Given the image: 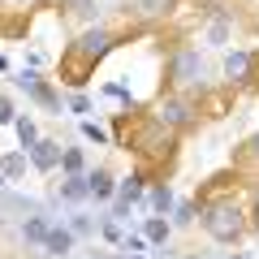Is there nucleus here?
I'll list each match as a JSON object with an SVG mask.
<instances>
[{"mask_svg": "<svg viewBox=\"0 0 259 259\" xmlns=\"http://www.w3.org/2000/svg\"><path fill=\"white\" fill-rule=\"evenodd\" d=\"M203 225H207V233H212V238L233 242V238H238V229H242V212H238L233 203H216V207H207Z\"/></svg>", "mask_w": 259, "mask_h": 259, "instance_id": "1", "label": "nucleus"}, {"mask_svg": "<svg viewBox=\"0 0 259 259\" xmlns=\"http://www.w3.org/2000/svg\"><path fill=\"white\" fill-rule=\"evenodd\" d=\"M78 52H82V56H104V52H108V30H91V35H82Z\"/></svg>", "mask_w": 259, "mask_h": 259, "instance_id": "2", "label": "nucleus"}, {"mask_svg": "<svg viewBox=\"0 0 259 259\" xmlns=\"http://www.w3.org/2000/svg\"><path fill=\"white\" fill-rule=\"evenodd\" d=\"M52 255H69V246H74V233H65V229H48V242H44Z\"/></svg>", "mask_w": 259, "mask_h": 259, "instance_id": "3", "label": "nucleus"}, {"mask_svg": "<svg viewBox=\"0 0 259 259\" xmlns=\"http://www.w3.org/2000/svg\"><path fill=\"white\" fill-rule=\"evenodd\" d=\"M87 190H91L95 199H108V194H112V177L104 173V168H95V173L87 177Z\"/></svg>", "mask_w": 259, "mask_h": 259, "instance_id": "4", "label": "nucleus"}, {"mask_svg": "<svg viewBox=\"0 0 259 259\" xmlns=\"http://www.w3.org/2000/svg\"><path fill=\"white\" fill-rule=\"evenodd\" d=\"M30 151H35V164L39 168H52L56 160H61V147H56V143H35Z\"/></svg>", "mask_w": 259, "mask_h": 259, "instance_id": "5", "label": "nucleus"}, {"mask_svg": "<svg viewBox=\"0 0 259 259\" xmlns=\"http://www.w3.org/2000/svg\"><path fill=\"white\" fill-rule=\"evenodd\" d=\"M225 74H229V78H246V74H250V56H246V52H229Z\"/></svg>", "mask_w": 259, "mask_h": 259, "instance_id": "6", "label": "nucleus"}, {"mask_svg": "<svg viewBox=\"0 0 259 259\" xmlns=\"http://www.w3.org/2000/svg\"><path fill=\"white\" fill-rule=\"evenodd\" d=\"M139 194H143V177H130V182H125V186H121V190H117V199H121V212H125V207L134 203Z\"/></svg>", "mask_w": 259, "mask_h": 259, "instance_id": "7", "label": "nucleus"}, {"mask_svg": "<svg viewBox=\"0 0 259 259\" xmlns=\"http://www.w3.org/2000/svg\"><path fill=\"white\" fill-rule=\"evenodd\" d=\"M190 117V108H186V104H164V108H160V121H173V125H182V121Z\"/></svg>", "mask_w": 259, "mask_h": 259, "instance_id": "8", "label": "nucleus"}, {"mask_svg": "<svg viewBox=\"0 0 259 259\" xmlns=\"http://www.w3.org/2000/svg\"><path fill=\"white\" fill-rule=\"evenodd\" d=\"M61 194H65V199H82V194H87V177H78V173H74L69 182L61 186Z\"/></svg>", "mask_w": 259, "mask_h": 259, "instance_id": "9", "label": "nucleus"}, {"mask_svg": "<svg viewBox=\"0 0 259 259\" xmlns=\"http://www.w3.org/2000/svg\"><path fill=\"white\" fill-rule=\"evenodd\" d=\"M151 207H156V212H168V207H173V194H168V186H156V190H151Z\"/></svg>", "mask_w": 259, "mask_h": 259, "instance_id": "10", "label": "nucleus"}, {"mask_svg": "<svg viewBox=\"0 0 259 259\" xmlns=\"http://www.w3.org/2000/svg\"><path fill=\"white\" fill-rule=\"evenodd\" d=\"M18 134H22V147H35V143H39V134H35V121H26V117L18 121Z\"/></svg>", "mask_w": 259, "mask_h": 259, "instance_id": "11", "label": "nucleus"}, {"mask_svg": "<svg viewBox=\"0 0 259 259\" xmlns=\"http://www.w3.org/2000/svg\"><path fill=\"white\" fill-rule=\"evenodd\" d=\"M26 238L30 242H48V225L39 221V216H35V221H26Z\"/></svg>", "mask_w": 259, "mask_h": 259, "instance_id": "12", "label": "nucleus"}, {"mask_svg": "<svg viewBox=\"0 0 259 259\" xmlns=\"http://www.w3.org/2000/svg\"><path fill=\"white\" fill-rule=\"evenodd\" d=\"M168 238V225L164 221H147V242H164Z\"/></svg>", "mask_w": 259, "mask_h": 259, "instance_id": "13", "label": "nucleus"}, {"mask_svg": "<svg viewBox=\"0 0 259 259\" xmlns=\"http://www.w3.org/2000/svg\"><path fill=\"white\" fill-rule=\"evenodd\" d=\"M61 164L69 168V173H78V168H82V156H78V151H65V156H61Z\"/></svg>", "mask_w": 259, "mask_h": 259, "instance_id": "14", "label": "nucleus"}, {"mask_svg": "<svg viewBox=\"0 0 259 259\" xmlns=\"http://www.w3.org/2000/svg\"><path fill=\"white\" fill-rule=\"evenodd\" d=\"M194 74V56H182V61H177V78H190Z\"/></svg>", "mask_w": 259, "mask_h": 259, "instance_id": "15", "label": "nucleus"}, {"mask_svg": "<svg viewBox=\"0 0 259 259\" xmlns=\"http://www.w3.org/2000/svg\"><path fill=\"white\" fill-rule=\"evenodd\" d=\"M139 5H143V13H164L168 0H139Z\"/></svg>", "mask_w": 259, "mask_h": 259, "instance_id": "16", "label": "nucleus"}, {"mask_svg": "<svg viewBox=\"0 0 259 259\" xmlns=\"http://www.w3.org/2000/svg\"><path fill=\"white\" fill-rule=\"evenodd\" d=\"M82 134H87V139H95V143H104V130H100V125H91V121L82 125Z\"/></svg>", "mask_w": 259, "mask_h": 259, "instance_id": "17", "label": "nucleus"}, {"mask_svg": "<svg viewBox=\"0 0 259 259\" xmlns=\"http://www.w3.org/2000/svg\"><path fill=\"white\" fill-rule=\"evenodd\" d=\"M0 121H13V108H9V100H0Z\"/></svg>", "mask_w": 259, "mask_h": 259, "instance_id": "18", "label": "nucleus"}, {"mask_svg": "<svg viewBox=\"0 0 259 259\" xmlns=\"http://www.w3.org/2000/svg\"><path fill=\"white\" fill-rule=\"evenodd\" d=\"M255 151H259V139H255Z\"/></svg>", "mask_w": 259, "mask_h": 259, "instance_id": "19", "label": "nucleus"}]
</instances>
